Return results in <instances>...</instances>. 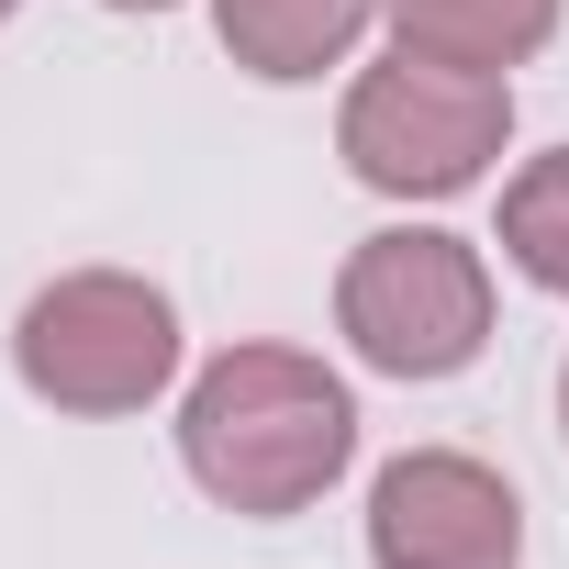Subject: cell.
Segmentation results:
<instances>
[{"label": "cell", "instance_id": "obj_3", "mask_svg": "<svg viewBox=\"0 0 569 569\" xmlns=\"http://www.w3.org/2000/svg\"><path fill=\"white\" fill-rule=\"evenodd\" d=\"M513 134V90L491 68H436V57H391L347 90V168L391 201H447L469 190Z\"/></svg>", "mask_w": 569, "mask_h": 569}, {"label": "cell", "instance_id": "obj_5", "mask_svg": "<svg viewBox=\"0 0 569 569\" xmlns=\"http://www.w3.org/2000/svg\"><path fill=\"white\" fill-rule=\"evenodd\" d=\"M369 558L380 569H513L525 502L502 491V469L458 447H413L369 480Z\"/></svg>", "mask_w": 569, "mask_h": 569}, {"label": "cell", "instance_id": "obj_4", "mask_svg": "<svg viewBox=\"0 0 569 569\" xmlns=\"http://www.w3.org/2000/svg\"><path fill=\"white\" fill-rule=\"evenodd\" d=\"M336 325H347V347H358L369 369H391V380H447V369H469L480 336H491V279H480V257H469L458 234L391 223V234H369V246L347 257Z\"/></svg>", "mask_w": 569, "mask_h": 569}, {"label": "cell", "instance_id": "obj_6", "mask_svg": "<svg viewBox=\"0 0 569 569\" xmlns=\"http://www.w3.org/2000/svg\"><path fill=\"white\" fill-rule=\"evenodd\" d=\"M369 12H380V0H212V34L257 79H325L369 34Z\"/></svg>", "mask_w": 569, "mask_h": 569}, {"label": "cell", "instance_id": "obj_7", "mask_svg": "<svg viewBox=\"0 0 569 569\" xmlns=\"http://www.w3.org/2000/svg\"><path fill=\"white\" fill-rule=\"evenodd\" d=\"M402 57H436V68H525L547 34H558V0H380Z\"/></svg>", "mask_w": 569, "mask_h": 569}, {"label": "cell", "instance_id": "obj_9", "mask_svg": "<svg viewBox=\"0 0 569 569\" xmlns=\"http://www.w3.org/2000/svg\"><path fill=\"white\" fill-rule=\"evenodd\" d=\"M558 425H569V369H558Z\"/></svg>", "mask_w": 569, "mask_h": 569}, {"label": "cell", "instance_id": "obj_11", "mask_svg": "<svg viewBox=\"0 0 569 569\" xmlns=\"http://www.w3.org/2000/svg\"><path fill=\"white\" fill-rule=\"evenodd\" d=\"M0 12H12V0H0Z\"/></svg>", "mask_w": 569, "mask_h": 569}, {"label": "cell", "instance_id": "obj_10", "mask_svg": "<svg viewBox=\"0 0 569 569\" xmlns=\"http://www.w3.org/2000/svg\"><path fill=\"white\" fill-rule=\"evenodd\" d=\"M123 12H168V0H123Z\"/></svg>", "mask_w": 569, "mask_h": 569}, {"label": "cell", "instance_id": "obj_2", "mask_svg": "<svg viewBox=\"0 0 569 569\" xmlns=\"http://www.w3.org/2000/svg\"><path fill=\"white\" fill-rule=\"evenodd\" d=\"M12 369L57 413H134L179 369V313H168V291H146L123 268H79V279H46L23 302Z\"/></svg>", "mask_w": 569, "mask_h": 569}, {"label": "cell", "instance_id": "obj_1", "mask_svg": "<svg viewBox=\"0 0 569 569\" xmlns=\"http://www.w3.org/2000/svg\"><path fill=\"white\" fill-rule=\"evenodd\" d=\"M358 447V402L302 347H223L179 402V458L223 513H302Z\"/></svg>", "mask_w": 569, "mask_h": 569}, {"label": "cell", "instance_id": "obj_8", "mask_svg": "<svg viewBox=\"0 0 569 569\" xmlns=\"http://www.w3.org/2000/svg\"><path fill=\"white\" fill-rule=\"evenodd\" d=\"M502 257L536 279V291H569V146L536 157V168L502 190Z\"/></svg>", "mask_w": 569, "mask_h": 569}]
</instances>
